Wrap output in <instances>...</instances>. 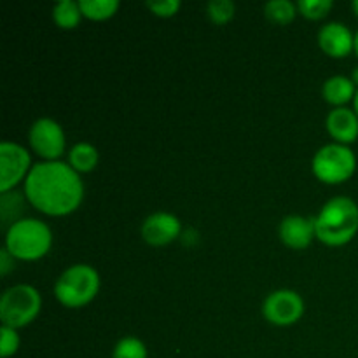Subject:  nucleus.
Wrapping results in <instances>:
<instances>
[{
	"label": "nucleus",
	"mask_w": 358,
	"mask_h": 358,
	"mask_svg": "<svg viewBox=\"0 0 358 358\" xmlns=\"http://www.w3.org/2000/svg\"><path fill=\"white\" fill-rule=\"evenodd\" d=\"M83 196L79 173L63 161L37 163L24 178V198L45 215L63 217L76 212Z\"/></svg>",
	"instance_id": "f257e3e1"
},
{
	"label": "nucleus",
	"mask_w": 358,
	"mask_h": 358,
	"mask_svg": "<svg viewBox=\"0 0 358 358\" xmlns=\"http://www.w3.org/2000/svg\"><path fill=\"white\" fill-rule=\"evenodd\" d=\"M317 238L329 247H343L358 233V205L348 196H336L315 217Z\"/></svg>",
	"instance_id": "f03ea898"
},
{
	"label": "nucleus",
	"mask_w": 358,
	"mask_h": 358,
	"mask_svg": "<svg viewBox=\"0 0 358 358\" xmlns=\"http://www.w3.org/2000/svg\"><path fill=\"white\" fill-rule=\"evenodd\" d=\"M51 229L38 219L17 220L6 233V248L20 261H37L44 257L51 248Z\"/></svg>",
	"instance_id": "7ed1b4c3"
},
{
	"label": "nucleus",
	"mask_w": 358,
	"mask_h": 358,
	"mask_svg": "<svg viewBox=\"0 0 358 358\" xmlns=\"http://www.w3.org/2000/svg\"><path fill=\"white\" fill-rule=\"evenodd\" d=\"M100 290V275L87 264L70 266L55 285V296L63 306L83 308L96 297Z\"/></svg>",
	"instance_id": "20e7f679"
},
{
	"label": "nucleus",
	"mask_w": 358,
	"mask_h": 358,
	"mask_svg": "<svg viewBox=\"0 0 358 358\" xmlns=\"http://www.w3.org/2000/svg\"><path fill=\"white\" fill-rule=\"evenodd\" d=\"M42 308L41 294L27 283H20L0 297V320L10 329H21L37 318Z\"/></svg>",
	"instance_id": "39448f33"
},
{
	"label": "nucleus",
	"mask_w": 358,
	"mask_h": 358,
	"mask_svg": "<svg viewBox=\"0 0 358 358\" xmlns=\"http://www.w3.org/2000/svg\"><path fill=\"white\" fill-rule=\"evenodd\" d=\"M357 170V157L348 145L329 143L313 157V173L325 184H343L350 180Z\"/></svg>",
	"instance_id": "423d86ee"
},
{
	"label": "nucleus",
	"mask_w": 358,
	"mask_h": 358,
	"mask_svg": "<svg viewBox=\"0 0 358 358\" xmlns=\"http://www.w3.org/2000/svg\"><path fill=\"white\" fill-rule=\"evenodd\" d=\"M304 313V301L294 290H275L262 303V315L266 320L278 327L294 325Z\"/></svg>",
	"instance_id": "0eeeda50"
},
{
	"label": "nucleus",
	"mask_w": 358,
	"mask_h": 358,
	"mask_svg": "<svg viewBox=\"0 0 358 358\" xmlns=\"http://www.w3.org/2000/svg\"><path fill=\"white\" fill-rule=\"evenodd\" d=\"M30 154L14 142L0 143V192H9L30 173Z\"/></svg>",
	"instance_id": "6e6552de"
},
{
	"label": "nucleus",
	"mask_w": 358,
	"mask_h": 358,
	"mask_svg": "<svg viewBox=\"0 0 358 358\" xmlns=\"http://www.w3.org/2000/svg\"><path fill=\"white\" fill-rule=\"evenodd\" d=\"M28 140L31 149L45 161H58L65 152V133L55 119H37L28 131Z\"/></svg>",
	"instance_id": "1a4fd4ad"
},
{
	"label": "nucleus",
	"mask_w": 358,
	"mask_h": 358,
	"mask_svg": "<svg viewBox=\"0 0 358 358\" xmlns=\"http://www.w3.org/2000/svg\"><path fill=\"white\" fill-rule=\"evenodd\" d=\"M180 231V220L168 212L152 213L142 224V238L154 247H163L175 241Z\"/></svg>",
	"instance_id": "9d476101"
},
{
	"label": "nucleus",
	"mask_w": 358,
	"mask_h": 358,
	"mask_svg": "<svg viewBox=\"0 0 358 358\" xmlns=\"http://www.w3.org/2000/svg\"><path fill=\"white\" fill-rule=\"evenodd\" d=\"M318 45L325 55L332 58H345L350 52L355 51V35L350 31L346 24L332 21L318 31Z\"/></svg>",
	"instance_id": "9b49d317"
},
{
	"label": "nucleus",
	"mask_w": 358,
	"mask_h": 358,
	"mask_svg": "<svg viewBox=\"0 0 358 358\" xmlns=\"http://www.w3.org/2000/svg\"><path fill=\"white\" fill-rule=\"evenodd\" d=\"M280 238L283 243L296 250H303L317 238L315 219H306L301 215H289L280 224Z\"/></svg>",
	"instance_id": "f8f14e48"
},
{
	"label": "nucleus",
	"mask_w": 358,
	"mask_h": 358,
	"mask_svg": "<svg viewBox=\"0 0 358 358\" xmlns=\"http://www.w3.org/2000/svg\"><path fill=\"white\" fill-rule=\"evenodd\" d=\"M327 129L332 138L343 145H350L358 138V115L355 110L338 107L329 112Z\"/></svg>",
	"instance_id": "ddd939ff"
},
{
	"label": "nucleus",
	"mask_w": 358,
	"mask_h": 358,
	"mask_svg": "<svg viewBox=\"0 0 358 358\" xmlns=\"http://www.w3.org/2000/svg\"><path fill=\"white\" fill-rule=\"evenodd\" d=\"M322 93H324V98L329 103L336 105V108H338L346 105L348 101L355 100L357 86L353 84L352 77L334 76L325 80L324 87H322Z\"/></svg>",
	"instance_id": "4468645a"
},
{
	"label": "nucleus",
	"mask_w": 358,
	"mask_h": 358,
	"mask_svg": "<svg viewBox=\"0 0 358 358\" xmlns=\"http://www.w3.org/2000/svg\"><path fill=\"white\" fill-rule=\"evenodd\" d=\"M98 150L96 147L87 142H79L70 149L69 164L77 171V173H90L98 164Z\"/></svg>",
	"instance_id": "2eb2a0df"
},
{
	"label": "nucleus",
	"mask_w": 358,
	"mask_h": 358,
	"mask_svg": "<svg viewBox=\"0 0 358 358\" xmlns=\"http://www.w3.org/2000/svg\"><path fill=\"white\" fill-rule=\"evenodd\" d=\"M83 10H80L79 2L73 0H62L52 7V20L63 30H72L80 23Z\"/></svg>",
	"instance_id": "dca6fc26"
},
{
	"label": "nucleus",
	"mask_w": 358,
	"mask_h": 358,
	"mask_svg": "<svg viewBox=\"0 0 358 358\" xmlns=\"http://www.w3.org/2000/svg\"><path fill=\"white\" fill-rule=\"evenodd\" d=\"M83 16L93 21H103L114 16L119 9V0H79Z\"/></svg>",
	"instance_id": "f3484780"
},
{
	"label": "nucleus",
	"mask_w": 358,
	"mask_h": 358,
	"mask_svg": "<svg viewBox=\"0 0 358 358\" xmlns=\"http://www.w3.org/2000/svg\"><path fill=\"white\" fill-rule=\"evenodd\" d=\"M23 212V194L16 191L2 192L0 196V217H2V224L6 229H9L13 224H16L20 213Z\"/></svg>",
	"instance_id": "a211bd4d"
},
{
	"label": "nucleus",
	"mask_w": 358,
	"mask_h": 358,
	"mask_svg": "<svg viewBox=\"0 0 358 358\" xmlns=\"http://www.w3.org/2000/svg\"><path fill=\"white\" fill-rule=\"evenodd\" d=\"M266 17L278 24H289L294 21L297 13V6H294L290 0H271L264 6Z\"/></svg>",
	"instance_id": "6ab92c4d"
},
{
	"label": "nucleus",
	"mask_w": 358,
	"mask_h": 358,
	"mask_svg": "<svg viewBox=\"0 0 358 358\" xmlns=\"http://www.w3.org/2000/svg\"><path fill=\"white\" fill-rule=\"evenodd\" d=\"M112 358H147V348L138 338L126 336L114 346Z\"/></svg>",
	"instance_id": "aec40b11"
},
{
	"label": "nucleus",
	"mask_w": 358,
	"mask_h": 358,
	"mask_svg": "<svg viewBox=\"0 0 358 358\" xmlns=\"http://www.w3.org/2000/svg\"><path fill=\"white\" fill-rule=\"evenodd\" d=\"M206 13L213 23L226 24L233 20L236 6L231 0H212V2L206 3Z\"/></svg>",
	"instance_id": "412c9836"
},
{
	"label": "nucleus",
	"mask_w": 358,
	"mask_h": 358,
	"mask_svg": "<svg viewBox=\"0 0 358 358\" xmlns=\"http://www.w3.org/2000/svg\"><path fill=\"white\" fill-rule=\"evenodd\" d=\"M332 0H299L297 10L308 20H322L332 9Z\"/></svg>",
	"instance_id": "4be33fe9"
},
{
	"label": "nucleus",
	"mask_w": 358,
	"mask_h": 358,
	"mask_svg": "<svg viewBox=\"0 0 358 358\" xmlns=\"http://www.w3.org/2000/svg\"><path fill=\"white\" fill-rule=\"evenodd\" d=\"M20 348V336L16 329L2 325L0 329V358H10Z\"/></svg>",
	"instance_id": "5701e85b"
},
{
	"label": "nucleus",
	"mask_w": 358,
	"mask_h": 358,
	"mask_svg": "<svg viewBox=\"0 0 358 358\" xmlns=\"http://www.w3.org/2000/svg\"><path fill=\"white\" fill-rule=\"evenodd\" d=\"M180 0H147V7L150 13L159 17H171L180 9Z\"/></svg>",
	"instance_id": "b1692460"
},
{
	"label": "nucleus",
	"mask_w": 358,
	"mask_h": 358,
	"mask_svg": "<svg viewBox=\"0 0 358 358\" xmlns=\"http://www.w3.org/2000/svg\"><path fill=\"white\" fill-rule=\"evenodd\" d=\"M13 269H14V257L9 254V250L3 247L2 250H0V275L2 276L9 275Z\"/></svg>",
	"instance_id": "393cba45"
},
{
	"label": "nucleus",
	"mask_w": 358,
	"mask_h": 358,
	"mask_svg": "<svg viewBox=\"0 0 358 358\" xmlns=\"http://www.w3.org/2000/svg\"><path fill=\"white\" fill-rule=\"evenodd\" d=\"M352 80H353V84H355L357 90H358V66H357L355 70H353V73H352Z\"/></svg>",
	"instance_id": "a878e982"
},
{
	"label": "nucleus",
	"mask_w": 358,
	"mask_h": 358,
	"mask_svg": "<svg viewBox=\"0 0 358 358\" xmlns=\"http://www.w3.org/2000/svg\"><path fill=\"white\" fill-rule=\"evenodd\" d=\"M353 110H355L357 115H358V90H357V94H355V100H353Z\"/></svg>",
	"instance_id": "bb28decb"
},
{
	"label": "nucleus",
	"mask_w": 358,
	"mask_h": 358,
	"mask_svg": "<svg viewBox=\"0 0 358 358\" xmlns=\"http://www.w3.org/2000/svg\"><path fill=\"white\" fill-rule=\"evenodd\" d=\"M352 7H353V10H355V14L358 16V0H355V2L352 3Z\"/></svg>",
	"instance_id": "cd10ccee"
},
{
	"label": "nucleus",
	"mask_w": 358,
	"mask_h": 358,
	"mask_svg": "<svg viewBox=\"0 0 358 358\" xmlns=\"http://www.w3.org/2000/svg\"><path fill=\"white\" fill-rule=\"evenodd\" d=\"M355 52H357V56H358V31L355 34Z\"/></svg>",
	"instance_id": "c85d7f7f"
}]
</instances>
